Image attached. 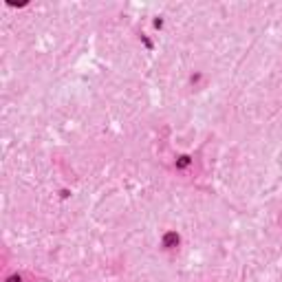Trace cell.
I'll return each mask as SVG.
<instances>
[{"instance_id":"cell-2","label":"cell","mask_w":282,"mask_h":282,"mask_svg":"<svg viewBox=\"0 0 282 282\" xmlns=\"http://www.w3.org/2000/svg\"><path fill=\"white\" fill-rule=\"evenodd\" d=\"M7 282H20V278H18V276H14V278H9Z\"/></svg>"},{"instance_id":"cell-1","label":"cell","mask_w":282,"mask_h":282,"mask_svg":"<svg viewBox=\"0 0 282 282\" xmlns=\"http://www.w3.org/2000/svg\"><path fill=\"white\" fill-rule=\"evenodd\" d=\"M177 243H179V236L177 234H167L166 240H163V245H166V247H172V245H177Z\"/></svg>"}]
</instances>
